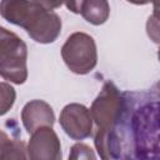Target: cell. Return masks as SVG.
I'll return each mask as SVG.
<instances>
[{"mask_svg": "<svg viewBox=\"0 0 160 160\" xmlns=\"http://www.w3.org/2000/svg\"><path fill=\"white\" fill-rule=\"evenodd\" d=\"M15 99V89L8 82H0V116L5 115L14 106Z\"/></svg>", "mask_w": 160, "mask_h": 160, "instance_id": "11", "label": "cell"}, {"mask_svg": "<svg viewBox=\"0 0 160 160\" xmlns=\"http://www.w3.org/2000/svg\"><path fill=\"white\" fill-rule=\"evenodd\" d=\"M65 65L78 75L89 74L98 64V50L92 36L86 32L71 34L61 48Z\"/></svg>", "mask_w": 160, "mask_h": 160, "instance_id": "4", "label": "cell"}, {"mask_svg": "<svg viewBox=\"0 0 160 160\" xmlns=\"http://www.w3.org/2000/svg\"><path fill=\"white\" fill-rule=\"evenodd\" d=\"M131 4H135V5H146V4H150V2H154L156 0H126Z\"/></svg>", "mask_w": 160, "mask_h": 160, "instance_id": "15", "label": "cell"}, {"mask_svg": "<svg viewBox=\"0 0 160 160\" xmlns=\"http://www.w3.org/2000/svg\"><path fill=\"white\" fill-rule=\"evenodd\" d=\"M70 159H95V154L92 151V149L85 144H75L71 148Z\"/></svg>", "mask_w": 160, "mask_h": 160, "instance_id": "12", "label": "cell"}, {"mask_svg": "<svg viewBox=\"0 0 160 160\" xmlns=\"http://www.w3.org/2000/svg\"><path fill=\"white\" fill-rule=\"evenodd\" d=\"M28 46L15 32L0 26V76L12 84L28 79Z\"/></svg>", "mask_w": 160, "mask_h": 160, "instance_id": "3", "label": "cell"}, {"mask_svg": "<svg viewBox=\"0 0 160 160\" xmlns=\"http://www.w3.org/2000/svg\"><path fill=\"white\" fill-rule=\"evenodd\" d=\"M80 14L88 22L92 25H101L109 19V15H110L109 1L108 0H84Z\"/></svg>", "mask_w": 160, "mask_h": 160, "instance_id": "9", "label": "cell"}, {"mask_svg": "<svg viewBox=\"0 0 160 160\" xmlns=\"http://www.w3.org/2000/svg\"><path fill=\"white\" fill-rule=\"evenodd\" d=\"M95 148L101 159H158L159 102L122 92V109L115 124L96 130Z\"/></svg>", "mask_w": 160, "mask_h": 160, "instance_id": "1", "label": "cell"}, {"mask_svg": "<svg viewBox=\"0 0 160 160\" xmlns=\"http://www.w3.org/2000/svg\"><path fill=\"white\" fill-rule=\"evenodd\" d=\"M0 159H28L24 141L11 139L0 130Z\"/></svg>", "mask_w": 160, "mask_h": 160, "instance_id": "10", "label": "cell"}, {"mask_svg": "<svg viewBox=\"0 0 160 160\" xmlns=\"http://www.w3.org/2000/svg\"><path fill=\"white\" fill-rule=\"evenodd\" d=\"M122 109V94L110 81H106L90 108V115L96 130H109L118 120Z\"/></svg>", "mask_w": 160, "mask_h": 160, "instance_id": "5", "label": "cell"}, {"mask_svg": "<svg viewBox=\"0 0 160 160\" xmlns=\"http://www.w3.org/2000/svg\"><path fill=\"white\" fill-rule=\"evenodd\" d=\"M21 121L25 130L31 134L42 126H52L55 114L52 108L44 100H31L26 102L21 110Z\"/></svg>", "mask_w": 160, "mask_h": 160, "instance_id": "8", "label": "cell"}, {"mask_svg": "<svg viewBox=\"0 0 160 160\" xmlns=\"http://www.w3.org/2000/svg\"><path fill=\"white\" fill-rule=\"evenodd\" d=\"M82 2L84 0H64V4L66 5L68 10H70L74 14H80Z\"/></svg>", "mask_w": 160, "mask_h": 160, "instance_id": "14", "label": "cell"}, {"mask_svg": "<svg viewBox=\"0 0 160 160\" xmlns=\"http://www.w3.org/2000/svg\"><path fill=\"white\" fill-rule=\"evenodd\" d=\"M59 122L65 134L72 140H84L92 134V118L90 110L78 102L68 104L62 108Z\"/></svg>", "mask_w": 160, "mask_h": 160, "instance_id": "6", "label": "cell"}, {"mask_svg": "<svg viewBox=\"0 0 160 160\" xmlns=\"http://www.w3.org/2000/svg\"><path fill=\"white\" fill-rule=\"evenodd\" d=\"M35 2H38L39 5H41L44 9L46 10H54V9H58L60 8L62 4H64V0H32Z\"/></svg>", "mask_w": 160, "mask_h": 160, "instance_id": "13", "label": "cell"}, {"mask_svg": "<svg viewBox=\"0 0 160 160\" xmlns=\"http://www.w3.org/2000/svg\"><path fill=\"white\" fill-rule=\"evenodd\" d=\"M0 15L10 24L26 30L36 42L51 44L61 32V19L32 0H1Z\"/></svg>", "mask_w": 160, "mask_h": 160, "instance_id": "2", "label": "cell"}, {"mask_svg": "<svg viewBox=\"0 0 160 160\" xmlns=\"http://www.w3.org/2000/svg\"><path fill=\"white\" fill-rule=\"evenodd\" d=\"M26 158L32 160H60L62 158L61 144L52 126H42L31 132Z\"/></svg>", "mask_w": 160, "mask_h": 160, "instance_id": "7", "label": "cell"}]
</instances>
